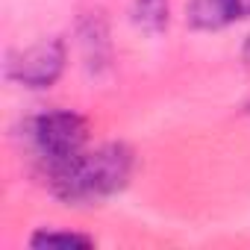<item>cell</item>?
I'll list each match as a JSON object with an SVG mask.
<instances>
[{
  "instance_id": "obj_1",
  "label": "cell",
  "mask_w": 250,
  "mask_h": 250,
  "mask_svg": "<svg viewBox=\"0 0 250 250\" xmlns=\"http://www.w3.org/2000/svg\"><path fill=\"white\" fill-rule=\"evenodd\" d=\"M136 156L124 142H109L94 150H83L62 168L50 171V188L68 203H97L118 194L130 183Z\"/></svg>"
},
{
  "instance_id": "obj_2",
  "label": "cell",
  "mask_w": 250,
  "mask_h": 250,
  "mask_svg": "<svg viewBox=\"0 0 250 250\" xmlns=\"http://www.w3.org/2000/svg\"><path fill=\"white\" fill-rule=\"evenodd\" d=\"M24 145L30 147L33 159L44 168V174H50L85 150L88 124L83 115L68 109L42 112L24 124Z\"/></svg>"
},
{
  "instance_id": "obj_3",
  "label": "cell",
  "mask_w": 250,
  "mask_h": 250,
  "mask_svg": "<svg viewBox=\"0 0 250 250\" xmlns=\"http://www.w3.org/2000/svg\"><path fill=\"white\" fill-rule=\"evenodd\" d=\"M62 68H65V44L59 39H44L12 56L6 65V77L12 83H21L24 88H50L59 80Z\"/></svg>"
},
{
  "instance_id": "obj_4",
  "label": "cell",
  "mask_w": 250,
  "mask_h": 250,
  "mask_svg": "<svg viewBox=\"0 0 250 250\" xmlns=\"http://www.w3.org/2000/svg\"><path fill=\"white\" fill-rule=\"evenodd\" d=\"M250 18V0H191L186 24L200 33H215Z\"/></svg>"
},
{
  "instance_id": "obj_5",
  "label": "cell",
  "mask_w": 250,
  "mask_h": 250,
  "mask_svg": "<svg viewBox=\"0 0 250 250\" xmlns=\"http://www.w3.org/2000/svg\"><path fill=\"white\" fill-rule=\"evenodd\" d=\"M133 21L147 33H159L168 24V0H133Z\"/></svg>"
},
{
  "instance_id": "obj_6",
  "label": "cell",
  "mask_w": 250,
  "mask_h": 250,
  "mask_svg": "<svg viewBox=\"0 0 250 250\" xmlns=\"http://www.w3.org/2000/svg\"><path fill=\"white\" fill-rule=\"evenodd\" d=\"M33 247H91L94 238L83 232H62V229H42L30 238Z\"/></svg>"
},
{
  "instance_id": "obj_7",
  "label": "cell",
  "mask_w": 250,
  "mask_h": 250,
  "mask_svg": "<svg viewBox=\"0 0 250 250\" xmlns=\"http://www.w3.org/2000/svg\"><path fill=\"white\" fill-rule=\"evenodd\" d=\"M244 56H247V62H250V39H247V47H244Z\"/></svg>"
}]
</instances>
